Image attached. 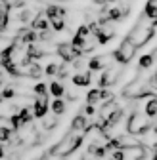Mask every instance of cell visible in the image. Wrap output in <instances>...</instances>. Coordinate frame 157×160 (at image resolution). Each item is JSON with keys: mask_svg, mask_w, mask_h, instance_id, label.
Instances as JSON below:
<instances>
[{"mask_svg": "<svg viewBox=\"0 0 157 160\" xmlns=\"http://www.w3.org/2000/svg\"><path fill=\"white\" fill-rule=\"evenodd\" d=\"M151 130V120L149 118H146V116H142L140 112H132L130 116H128V124H127V133H130V135H144V133H148Z\"/></svg>", "mask_w": 157, "mask_h": 160, "instance_id": "cell-2", "label": "cell"}, {"mask_svg": "<svg viewBox=\"0 0 157 160\" xmlns=\"http://www.w3.org/2000/svg\"><path fill=\"white\" fill-rule=\"evenodd\" d=\"M92 80V72L90 71H83V72H77L73 76V84L75 86H88Z\"/></svg>", "mask_w": 157, "mask_h": 160, "instance_id": "cell-9", "label": "cell"}, {"mask_svg": "<svg viewBox=\"0 0 157 160\" xmlns=\"http://www.w3.org/2000/svg\"><path fill=\"white\" fill-rule=\"evenodd\" d=\"M88 27L86 25H81V27H78L77 29V34H75V38H78V40H84V42H86V38H88Z\"/></svg>", "mask_w": 157, "mask_h": 160, "instance_id": "cell-23", "label": "cell"}, {"mask_svg": "<svg viewBox=\"0 0 157 160\" xmlns=\"http://www.w3.org/2000/svg\"><path fill=\"white\" fill-rule=\"evenodd\" d=\"M84 112H86L88 116H92V114L96 112V109H94V105H86V109H84Z\"/></svg>", "mask_w": 157, "mask_h": 160, "instance_id": "cell-31", "label": "cell"}, {"mask_svg": "<svg viewBox=\"0 0 157 160\" xmlns=\"http://www.w3.org/2000/svg\"><path fill=\"white\" fill-rule=\"evenodd\" d=\"M48 109H50V105H48V97H36L35 99V103H33V116H36V118H44L46 114H48Z\"/></svg>", "mask_w": 157, "mask_h": 160, "instance_id": "cell-5", "label": "cell"}, {"mask_svg": "<svg viewBox=\"0 0 157 160\" xmlns=\"http://www.w3.org/2000/svg\"><path fill=\"white\" fill-rule=\"evenodd\" d=\"M17 116H19V122H21V126L33 122V112H31V109H21V112H17Z\"/></svg>", "mask_w": 157, "mask_h": 160, "instance_id": "cell-17", "label": "cell"}, {"mask_svg": "<svg viewBox=\"0 0 157 160\" xmlns=\"http://www.w3.org/2000/svg\"><path fill=\"white\" fill-rule=\"evenodd\" d=\"M33 17H35V12H33V10H23L21 15H19V21H21V23H27V21H31Z\"/></svg>", "mask_w": 157, "mask_h": 160, "instance_id": "cell-27", "label": "cell"}, {"mask_svg": "<svg viewBox=\"0 0 157 160\" xmlns=\"http://www.w3.org/2000/svg\"><path fill=\"white\" fill-rule=\"evenodd\" d=\"M14 130L8 128V126H0V141H8V139L12 137Z\"/></svg>", "mask_w": 157, "mask_h": 160, "instance_id": "cell-24", "label": "cell"}, {"mask_svg": "<svg viewBox=\"0 0 157 160\" xmlns=\"http://www.w3.org/2000/svg\"><path fill=\"white\" fill-rule=\"evenodd\" d=\"M155 114H157V101H155V97H149V101L146 105V118L155 120Z\"/></svg>", "mask_w": 157, "mask_h": 160, "instance_id": "cell-15", "label": "cell"}, {"mask_svg": "<svg viewBox=\"0 0 157 160\" xmlns=\"http://www.w3.org/2000/svg\"><path fill=\"white\" fill-rule=\"evenodd\" d=\"M48 27H50L48 17L44 15V12H38L33 17V21H31V29L33 31H48Z\"/></svg>", "mask_w": 157, "mask_h": 160, "instance_id": "cell-6", "label": "cell"}, {"mask_svg": "<svg viewBox=\"0 0 157 160\" xmlns=\"http://www.w3.org/2000/svg\"><path fill=\"white\" fill-rule=\"evenodd\" d=\"M84 130H86V118L83 114H77L71 122V132L75 133V132H84Z\"/></svg>", "mask_w": 157, "mask_h": 160, "instance_id": "cell-10", "label": "cell"}, {"mask_svg": "<svg viewBox=\"0 0 157 160\" xmlns=\"http://www.w3.org/2000/svg\"><path fill=\"white\" fill-rule=\"evenodd\" d=\"M0 84H2V72H0Z\"/></svg>", "mask_w": 157, "mask_h": 160, "instance_id": "cell-34", "label": "cell"}, {"mask_svg": "<svg viewBox=\"0 0 157 160\" xmlns=\"http://www.w3.org/2000/svg\"><path fill=\"white\" fill-rule=\"evenodd\" d=\"M153 63H155V50L140 57V61H138V67H140V69H149V67H153Z\"/></svg>", "mask_w": 157, "mask_h": 160, "instance_id": "cell-12", "label": "cell"}, {"mask_svg": "<svg viewBox=\"0 0 157 160\" xmlns=\"http://www.w3.org/2000/svg\"><path fill=\"white\" fill-rule=\"evenodd\" d=\"M0 97H2V101H6V99H12V97H15V92H14V88H12V86H6L2 92H0Z\"/></svg>", "mask_w": 157, "mask_h": 160, "instance_id": "cell-26", "label": "cell"}, {"mask_svg": "<svg viewBox=\"0 0 157 160\" xmlns=\"http://www.w3.org/2000/svg\"><path fill=\"white\" fill-rule=\"evenodd\" d=\"M56 124H57V116H44V118H42V128H44L46 132L54 130Z\"/></svg>", "mask_w": 157, "mask_h": 160, "instance_id": "cell-20", "label": "cell"}, {"mask_svg": "<svg viewBox=\"0 0 157 160\" xmlns=\"http://www.w3.org/2000/svg\"><path fill=\"white\" fill-rule=\"evenodd\" d=\"M31 90H33V93H35V95H38V97H48V86H46V84H42V82H38V84H36V86H33Z\"/></svg>", "mask_w": 157, "mask_h": 160, "instance_id": "cell-19", "label": "cell"}, {"mask_svg": "<svg viewBox=\"0 0 157 160\" xmlns=\"http://www.w3.org/2000/svg\"><path fill=\"white\" fill-rule=\"evenodd\" d=\"M57 71H60V65H56V63H50V65L44 69V72H46L48 76H54V74H57Z\"/></svg>", "mask_w": 157, "mask_h": 160, "instance_id": "cell-29", "label": "cell"}, {"mask_svg": "<svg viewBox=\"0 0 157 160\" xmlns=\"http://www.w3.org/2000/svg\"><path fill=\"white\" fill-rule=\"evenodd\" d=\"M109 160H127V151H123V149L111 151V154H109Z\"/></svg>", "mask_w": 157, "mask_h": 160, "instance_id": "cell-25", "label": "cell"}, {"mask_svg": "<svg viewBox=\"0 0 157 160\" xmlns=\"http://www.w3.org/2000/svg\"><path fill=\"white\" fill-rule=\"evenodd\" d=\"M4 154H6V151H4V147H2V143H0V160L4 158Z\"/></svg>", "mask_w": 157, "mask_h": 160, "instance_id": "cell-32", "label": "cell"}, {"mask_svg": "<svg viewBox=\"0 0 157 160\" xmlns=\"http://www.w3.org/2000/svg\"><path fill=\"white\" fill-rule=\"evenodd\" d=\"M2 31H4V27H2V25H0V32H2Z\"/></svg>", "mask_w": 157, "mask_h": 160, "instance_id": "cell-35", "label": "cell"}, {"mask_svg": "<svg viewBox=\"0 0 157 160\" xmlns=\"http://www.w3.org/2000/svg\"><path fill=\"white\" fill-rule=\"evenodd\" d=\"M50 25H52V31H54V32H62V31H65V21H63V19H52Z\"/></svg>", "mask_w": 157, "mask_h": 160, "instance_id": "cell-22", "label": "cell"}, {"mask_svg": "<svg viewBox=\"0 0 157 160\" xmlns=\"http://www.w3.org/2000/svg\"><path fill=\"white\" fill-rule=\"evenodd\" d=\"M36 40H42V42H50V40H54V32H52V31H41V34L36 36Z\"/></svg>", "mask_w": 157, "mask_h": 160, "instance_id": "cell-28", "label": "cell"}, {"mask_svg": "<svg viewBox=\"0 0 157 160\" xmlns=\"http://www.w3.org/2000/svg\"><path fill=\"white\" fill-rule=\"evenodd\" d=\"M52 111H54L56 116H62L63 111H65V101L63 99H54L52 101Z\"/></svg>", "mask_w": 157, "mask_h": 160, "instance_id": "cell-18", "label": "cell"}, {"mask_svg": "<svg viewBox=\"0 0 157 160\" xmlns=\"http://www.w3.org/2000/svg\"><path fill=\"white\" fill-rule=\"evenodd\" d=\"M86 101H88V105H94V103L100 101V88L90 90V92L86 93Z\"/></svg>", "mask_w": 157, "mask_h": 160, "instance_id": "cell-21", "label": "cell"}, {"mask_svg": "<svg viewBox=\"0 0 157 160\" xmlns=\"http://www.w3.org/2000/svg\"><path fill=\"white\" fill-rule=\"evenodd\" d=\"M67 13L65 8H60V6H54L50 4L46 10H44V15L48 17V21H52V19H63V15Z\"/></svg>", "mask_w": 157, "mask_h": 160, "instance_id": "cell-7", "label": "cell"}, {"mask_svg": "<svg viewBox=\"0 0 157 160\" xmlns=\"http://www.w3.org/2000/svg\"><path fill=\"white\" fill-rule=\"evenodd\" d=\"M8 2H6V0H0V8H2V6H6Z\"/></svg>", "mask_w": 157, "mask_h": 160, "instance_id": "cell-33", "label": "cell"}, {"mask_svg": "<svg viewBox=\"0 0 157 160\" xmlns=\"http://www.w3.org/2000/svg\"><path fill=\"white\" fill-rule=\"evenodd\" d=\"M25 55L31 59V61H35V59L44 57V55H46V52H44L41 46H38V44L35 42V44H29V46H27V53H25Z\"/></svg>", "mask_w": 157, "mask_h": 160, "instance_id": "cell-8", "label": "cell"}, {"mask_svg": "<svg viewBox=\"0 0 157 160\" xmlns=\"http://www.w3.org/2000/svg\"><path fill=\"white\" fill-rule=\"evenodd\" d=\"M25 76H31V78H41V76H42V69L38 67L35 61H31V65L27 67V72H25Z\"/></svg>", "mask_w": 157, "mask_h": 160, "instance_id": "cell-16", "label": "cell"}, {"mask_svg": "<svg viewBox=\"0 0 157 160\" xmlns=\"http://www.w3.org/2000/svg\"><path fill=\"white\" fill-rule=\"evenodd\" d=\"M84 65H86V61H84L83 57H77L75 61H73V67L75 69H84Z\"/></svg>", "mask_w": 157, "mask_h": 160, "instance_id": "cell-30", "label": "cell"}, {"mask_svg": "<svg viewBox=\"0 0 157 160\" xmlns=\"http://www.w3.org/2000/svg\"><path fill=\"white\" fill-rule=\"evenodd\" d=\"M81 145H83V135L67 133V135L62 139V143H57V145L52 149V154H57V156H69L71 152H75Z\"/></svg>", "mask_w": 157, "mask_h": 160, "instance_id": "cell-1", "label": "cell"}, {"mask_svg": "<svg viewBox=\"0 0 157 160\" xmlns=\"http://www.w3.org/2000/svg\"><path fill=\"white\" fill-rule=\"evenodd\" d=\"M12 53H14V46H8L0 52V67H6L8 63H12Z\"/></svg>", "mask_w": 157, "mask_h": 160, "instance_id": "cell-14", "label": "cell"}, {"mask_svg": "<svg viewBox=\"0 0 157 160\" xmlns=\"http://www.w3.org/2000/svg\"><path fill=\"white\" fill-rule=\"evenodd\" d=\"M136 48L128 38H123V42H121V46L117 48L111 55H113V59L117 63H123V65H127V63H130L132 61V57H134V53H136Z\"/></svg>", "mask_w": 157, "mask_h": 160, "instance_id": "cell-3", "label": "cell"}, {"mask_svg": "<svg viewBox=\"0 0 157 160\" xmlns=\"http://www.w3.org/2000/svg\"><path fill=\"white\" fill-rule=\"evenodd\" d=\"M48 93H52L56 99H62V97L65 95V86L60 84V82H52L50 88H48Z\"/></svg>", "mask_w": 157, "mask_h": 160, "instance_id": "cell-13", "label": "cell"}, {"mask_svg": "<svg viewBox=\"0 0 157 160\" xmlns=\"http://www.w3.org/2000/svg\"><path fill=\"white\" fill-rule=\"evenodd\" d=\"M57 55H60L65 63H73L77 57H83V52L78 50V48H73L69 42H62V44H57Z\"/></svg>", "mask_w": 157, "mask_h": 160, "instance_id": "cell-4", "label": "cell"}, {"mask_svg": "<svg viewBox=\"0 0 157 160\" xmlns=\"http://www.w3.org/2000/svg\"><path fill=\"white\" fill-rule=\"evenodd\" d=\"M144 17L155 21V17H157V0H148V4L144 8Z\"/></svg>", "mask_w": 157, "mask_h": 160, "instance_id": "cell-11", "label": "cell"}]
</instances>
